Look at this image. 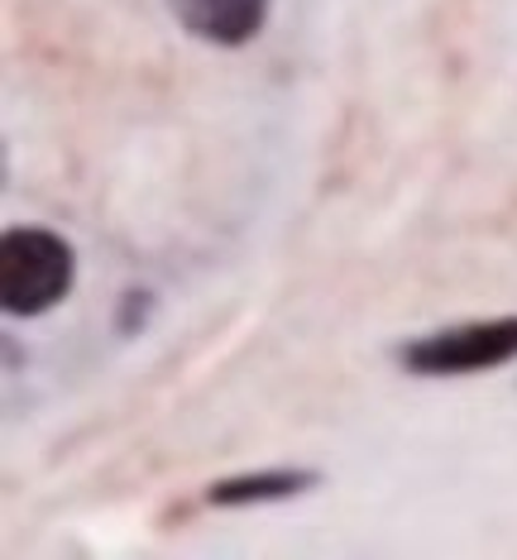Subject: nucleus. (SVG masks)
<instances>
[{
    "instance_id": "f257e3e1",
    "label": "nucleus",
    "mask_w": 517,
    "mask_h": 560,
    "mask_svg": "<svg viewBox=\"0 0 517 560\" xmlns=\"http://www.w3.org/2000/svg\"><path fill=\"white\" fill-rule=\"evenodd\" d=\"M78 249L48 225H15L0 235V307L10 316H44L72 292Z\"/></svg>"
},
{
    "instance_id": "f03ea898",
    "label": "nucleus",
    "mask_w": 517,
    "mask_h": 560,
    "mask_svg": "<svg viewBox=\"0 0 517 560\" xmlns=\"http://www.w3.org/2000/svg\"><path fill=\"white\" fill-rule=\"evenodd\" d=\"M393 360L418 378H465L489 374L517 360V316H484V322L440 326L393 350Z\"/></svg>"
},
{
    "instance_id": "7ed1b4c3",
    "label": "nucleus",
    "mask_w": 517,
    "mask_h": 560,
    "mask_svg": "<svg viewBox=\"0 0 517 560\" xmlns=\"http://www.w3.org/2000/svg\"><path fill=\"white\" fill-rule=\"evenodd\" d=\"M273 0H168L183 34L211 48H245L259 39Z\"/></svg>"
},
{
    "instance_id": "20e7f679",
    "label": "nucleus",
    "mask_w": 517,
    "mask_h": 560,
    "mask_svg": "<svg viewBox=\"0 0 517 560\" xmlns=\"http://www.w3.org/2000/svg\"><path fill=\"white\" fill-rule=\"evenodd\" d=\"M326 475L321 469H302V465H283V469H249V475H225L216 483H207V508H259V503H287L302 493L321 489Z\"/></svg>"
},
{
    "instance_id": "39448f33",
    "label": "nucleus",
    "mask_w": 517,
    "mask_h": 560,
    "mask_svg": "<svg viewBox=\"0 0 517 560\" xmlns=\"http://www.w3.org/2000/svg\"><path fill=\"white\" fill-rule=\"evenodd\" d=\"M154 316V292L149 288H125L120 292V312H116V330L120 336H140Z\"/></svg>"
}]
</instances>
